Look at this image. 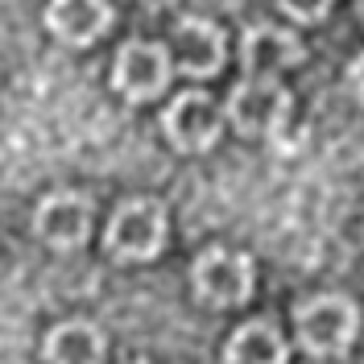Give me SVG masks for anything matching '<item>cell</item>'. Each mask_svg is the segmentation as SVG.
<instances>
[{
  "instance_id": "6da1fadb",
  "label": "cell",
  "mask_w": 364,
  "mask_h": 364,
  "mask_svg": "<svg viewBox=\"0 0 364 364\" xmlns=\"http://www.w3.org/2000/svg\"><path fill=\"white\" fill-rule=\"evenodd\" d=\"M294 336L306 356H318V360L343 356L360 336V306L336 290L306 298L294 306Z\"/></svg>"
},
{
  "instance_id": "7a4b0ae2",
  "label": "cell",
  "mask_w": 364,
  "mask_h": 364,
  "mask_svg": "<svg viewBox=\"0 0 364 364\" xmlns=\"http://www.w3.org/2000/svg\"><path fill=\"white\" fill-rule=\"evenodd\" d=\"M290 91L277 83V75H249L240 79V87H232L224 112L232 129L240 136H273L286 120H290Z\"/></svg>"
},
{
  "instance_id": "3957f363",
  "label": "cell",
  "mask_w": 364,
  "mask_h": 364,
  "mask_svg": "<svg viewBox=\"0 0 364 364\" xmlns=\"http://www.w3.org/2000/svg\"><path fill=\"white\" fill-rule=\"evenodd\" d=\"M252 261L236 249H203L191 265V286L199 302L215 306V311H232V306H245L252 298Z\"/></svg>"
},
{
  "instance_id": "277c9868",
  "label": "cell",
  "mask_w": 364,
  "mask_h": 364,
  "mask_svg": "<svg viewBox=\"0 0 364 364\" xmlns=\"http://www.w3.org/2000/svg\"><path fill=\"white\" fill-rule=\"evenodd\" d=\"M104 245L120 261H154L166 245V207L158 199H129L116 207Z\"/></svg>"
},
{
  "instance_id": "5b68a950",
  "label": "cell",
  "mask_w": 364,
  "mask_h": 364,
  "mask_svg": "<svg viewBox=\"0 0 364 364\" xmlns=\"http://www.w3.org/2000/svg\"><path fill=\"white\" fill-rule=\"evenodd\" d=\"M170 70H174V58H170V46L161 42H133L120 46L112 67V87L129 100V104H145V100H158L166 83H170Z\"/></svg>"
},
{
  "instance_id": "8992f818",
  "label": "cell",
  "mask_w": 364,
  "mask_h": 364,
  "mask_svg": "<svg viewBox=\"0 0 364 364\" xmlns=\"http://www.w3.org/2000/svg\"><path fill=\"white\" fill-rule=\"evenodd\" d=\"M220 124H224V112L220 104L207 95V91H182L178 100L161 112V129H166V141L182 149V154H203L220 141Z\"/></svg>"
},
{
  "instance_id": "52a82bcc",
  "label": "cell",
  "mask_w": 364,
  "mask_h": 364,
  "mask_svg": "<svg viewBox=\"0 0 364 364\" xmlns=\"http://www.w3.org/2000/svg\"><path fill=\"white\" fill-rule=\"evenodd\" d=\"M302 42H298L294 29H286V25H252L245 29V38H240V67L245 75H282V70H290L302 63Z\"/></svg>"
},
{
  "instance_id": "ba28073f",
  "label": "cell",
  "mask_w": 364,
  "mask_h": 364,
  "mask_svg": "<svg viewBox=\"0 0 364 364\" xmlns=\"http://www.w3.org/2000/svg\"><path fill=\"white\" fill-rule=\"evenodd\" d=\"M224 29L220 25L203 21V17H186L178 21L174 29V54L170 58H178V70H186L191 79H211V75H220L224 67Z\"/></svg>"
},
{
  "instance_id": "9c48e42d",
  "label": "cell",
  "mask_w": 364,
  "mask_h": 364,
  "mask_svg": "<svg viewBox=\"0 0 364 364\" xmlns=\"http://www.w3.org/2000/svg\"><path fill=\"white\" fill-rule=\"evenodd\" d=\"M33 228H38V236H42L46 245H54V249H79L91 232V199L70 195V191L50 195L38 207Z\"/></svg>"
},
{
  "instance_id": "30bf717a",
  "label": "cell",
  "mask_w": 364,
  "mask_h": 364,
  "mask_svg": "<svg viewBox=\"0 0 364 364\" xmlns=\"http://www.w3.org/2000/svg\"><path fill=\"white\" fill-rule=\"evenodd\" d=\"M286 360H290V343L269 318H249L228 336L224 364H286Z\"/></svg>"
},
{
  "instance_id": "8fae6325",
  "label": "cell",
  "mask_w": 364,
  "mask_h": 364,
  "mask_svg": "<svg viewBox=\"0 0 364 364\" xmlns=\"http://www.w3.org/2000/svg\"><path fill=\"white\" fill-rule=\"evenodd\" d=\"M46 25L70 46H91L112 25V9L104 0H50Z\"/></svg>"
},
{
  "instance_id": "7c38bea8",
  "label": "cell",
  "mask_w": 364,
  "mask_h": 364,
  "mask_svg": "<svg viewBox=\"0 0 364 364\" xmlns=\"http://www.w3.org/2000/svg\"><path fill=\"white\" fill-rule=\"evenodd\" d=\"M42 352L50 364H100L104 360V336H100V327H91L83 318H70L46 336Z\"/></svg>"
},
{
  "instance_id": "4fadbf2b",
  "label": "cell",
  "mask_w": 364,
  "mask_h": 364,
  "mask_svg": "<svg viewBox=\"0 0 364 364\" xmlns=\"http://www.w3.org/2000/svg\"><path fill=\"white\" fill-rule=\"evenodd\" d=\"M336 0H277V9L290 17V21H302V25H315L331 13Z\"/></svg>"
},
{
  "instance_id": "5bb4252c",
  "label": "cell",
  "mask_w": 364,
  "mask_h": 364,
  "mask_svg": "<svg viewBox=\"0 0 364 364\" xmlns=\"http://www.w3.org/2000/svg\"><path fill=\"white\" fill-rule=\"evenodd\" d=\"M348 91H352V100L364 108V50L348 63Z\"/></svg>"
},
{
  "instance_id": "9a60e30c",
  "label": "cell",
  "mask_w": 364,
  "mask_h": 364,
  "mask_svg": "<svg viewBox=\"0 0 364 364\" xmlns=\"http://www.w3.org/2000/svg\"><path fill=\"white\" fill-rule=\"evenodd\" d=\"M356 17H360V25H364V0H356Z\"/></svg>"
},
{
  "instance_id": "2e32d148",
  "label": "cell",
  "mask_w": 364,
  "mask_h": 364,
  "mask_svg": "<svg viewBox=\"0 0 364 364\" xmlns=\"http://www.w3.org/2000/svg\"><path fill=\"white\" fill-rule=\"evenodd\" d=\"M129 364H145V360H129Z\"/></svg>"
}]
</instances>
